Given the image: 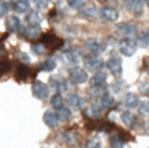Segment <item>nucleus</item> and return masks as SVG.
I'll return each mask as SVG.
<instances>
[{
  "instance_id": "obj_5",
  "label": "nucleus",
  "mask_w": 149,
  "mask_h": 148,
  "mask_svg": "<svg viewBox=\"0 0 149 148\" xmlns=\"http://www.w3.org/2000/svg\"><path fill=\"white\" fill-rule=\"evenodd\" d=\"M107 68L113 76H120L122 73V62L118 56H113L107 60Z\"/></svg>"
},
{
  "instance_id": "obj_29",
  "label": "nucleus",
  "mask_w": 149,
  "mask_h": 148,
  "mask_svg": "<svg viewBox=\"0 0 149 148\" xmlns=\"http://www.w3.org/2000/svg\"><path fill=\"white\" fill-rule=\"evenodd\" d=\"M68 5L71 8H74V9H80L84 5V0H68Z\"/></svg>"
},
{
  "instance_id": "obj_33",
  "label": "nucleus",
  "mask_w": 149,
  "mask_h": 148,
  "mask_svg": "<svg viewBox=\"0 0 149 148\" xmlns=\"http://www.w3.org/2000/svg\"><path fill=\"white\" fill-rule=\"evenodd\" d=\"M47 2L48 0H33V3L36 5V8H39V9H44V8L47 6Z\"/></svg>"
},
{
  "instance_id": "obj_14",
  "label": "nucleus",
  "mask_w": 149,
  "mask_h": 148,
  "mask_svg": "<svg viewBox=\"0 0 149 148\" xmlns=\"http://www.w3.org/2000/svg\"><path fill=\"white\" fill-rule=\"evenodd\" d=\"M14 9H15V12H18V14L29 12L30 11V2L29 0H15Z\"/></svg>"
},
{
  "instance_id": "obj_8",
  "label": "nucleus",
  "mask_w": 149,
  "mask_h": 148,
  "mask_svg": "<svg viewBox=\"0 0 149 148\" xmlns=\"http://www.w3.org/2000/svg\"><path fill=\"white\" fill-rule=\"evenodd\" d=\"M84 47H86V50L89 51L91 55H98L100 51H101V48H102L101 41L96 39V38H89V39L84 42Z\"/></svg>"
},
{
  "instance_id": "obj_2",
  "label": "nucleus",
  "mask_w": 149,
  "mask_h": 148,
  "mask_svg": "<svg viewBox=\"0 0 149 148\" xmlns=\"http://www.w3.org/2000/svg\"><path fill=\"white\" fill-rule=\"evenodd\" d=\"M69 77H71L72 83H77V85H81V83L87 82V73L80 67H72L69 69Z\"/></svg>"
},
{
  "instance_id": "obj_26",
  "label": "nucleus",
  "mask_w": 149,
  "mask_h": 148,
  "mask_svg": "<svg viewBox=\"0 0 149 148\" xmlns=\"http://www.w3.org/2000/svg\"><path fill=\"white\" fill-rule=\"evenodd\" d=\"M100 110H101L100 106L96 107V104H92L91 107H87V109H86V114L89 115L91 118H98V116H100Z\"/></svg>"
},
{
  "instance_id": "obj_36",
  "label": "nucleus",
  "mask_w": 149,
  "mask_h": 148,
  "mask_svg": "<svg viewBox=\"0 0 149 148\" xmlns=\"http://www.w3.org/2000/svg\"><path fill=\"white\" fill-rule=\"evenodd\" d=\"M20 59H21V60H24V62H26V64H27V62H29V60H30V59H29V56H27V55H26V53H24V55H21V56H20Z\"/></svg>"
},
{
  "instance_id": "obj_31",
  "label": "nucleus",
  "mask_w": 149,
  "mask_h": 148,
  "mask_svg": "<svg viewBox=\"0 0 149 148\" xmlns=\"http://www.w3.org/2000/svg\"><path fill=\"white\" fill-rule=\"evenodd\" d=\"M139 109H140V114L142 115H149V103L139 104Z\"/></svg>"
},
{
  "instance_id": "obj_20",
  "label": "nucleus",
  "mask_w": 149,
  "mask_h": 148,
  "mask_svg": "<svg viewBox=\"0 0 149 148\" xmlns=\"http://www.w3.org/2000/svg\"><path fill=\"white\" fill-rule=\"evenodd\" d=\"M56 114L59 116V121H69V118H71V110H69L66 106L59 107Z\"/></svg>"
},
{
  "instance_id": "obj_30",
  "label": "nucleus",
  "mask_w": 149,
  "mask_h": 148,
  "mask_svg": "<svg viewBox=\"0 0 149 148\" xmlns=\"http://www.w3.org/2000/svg\"><path fill=\"white\" fill-rule=\"evenodd\" d=\"M110 144H111L113 148H122V147H124V142H122L118 136H113L111 141H110Z\"/></svg>"
},
{
  "instance_id": "obj_9",
  "label": "nucleus",
  "mask_w": 149,
  "mask_h": 148,
  "mask_svg": "<svg viewBox=\"0 0 149 148\" xmlns=\"http://www.w3.org/2000/svg\"><path fill=\"white\" fill-rule=\"evenodd\" d=\"M113 104H115V98H113L109 92L101 94V97H100V107H101L102 110L111 109V107H113Z\"/></svg>"
},
{
  "instance_id": "obj_28",
  "label": "nucleus",
  "mask_w": 149,
  "mask_h": 148,
  "mask_svg": "<svg viewBox=\"0 0 149 148\" xmlns=\"http://www.w3.org/2000/svg\"><path fill=\"white\" fill-rule=\"evenodd\" d=\"M86 148H101V141H100L98 137H92V139L87 141Z\"/></svg>"
},
{
  "instance_id": "obj_4",
  "label": "nucleus",
  "mask_w": 149,
  "mask_h": 148,
  "mask_svg": "<svg viewBox=\"0 0 149 148\" xmlns=\"http://www.w3.org/2000/svg\"><path fill=\"white\" fill-rule=\"evenodd\" d=\"M101 60L100 58L96 56V55H91V56H87L84 58V68L87 69V71H98V69L101 68Z\"/></svg>"
},
{
  "instance_id": "obj_10",
  "label": "nucleus",
  "mask_w": 149,
  "mask_h": 148,
  "mask_svg": "<svg viewBox=\"0 0 149 148\" xmlns=\"http://www.w3.org/2000/svg\"><path fill=\"white\" fill-rule=\"evenodd\" d=\"M66 101H68L69 106L74 107V109H81L84 106L83 98L80 97V95H77V94H69L68 97H66Z\"/></svg>"
},
{
  "instance_id": "obj_32",
  "label": "nucleus",
  "mask_w": 149,
  "mask_h": 148,
  "mask_svg": "<svg viewBox=\"0 0 149 148\" xmlns=\"http://www.w3.org/2000/svg\"><path fill=\"white\" fill-rule=\"evenodd\" d=\"M32 48H33V51H35V53H38V55H42L44 51H45V47H44L42 44H35Z\"/></svg>"
},
{
  "instance_id": "obj_37",
  "label": "nucleus",
  "mask_w": 149,
  "mask_h": 148,
  "mask_svg": "<svg viewBox=\"0 0 149 148\" xmlns=\"http://www.w3.org/2000/svg\"><path fill=\"white\" fill-rule=\"evenodd\" d=\"M146 71L149 73V60H148V64H146Z\"/></svg>"
},
{
  "instance_id": "obj_6",
  "label": "nucleus",
  "mask_w": 149,
  "mask_h": 148,
  "mask_svg": "<svg viewBox=\"0 0 149 148\" xmlns=\"http://www.w3.org/2000/svg\"><path fill=\"white\" fill-rule=\"evenodd\" d=\"M48 88H47V85H44L42 82H35L33 83V86H32V92H33V95L36 98H39V100H42V98H45L47 95H48Z\"/></svg>"
},
{
  "instance_id": "obj_27",
  "label": "nucleus",
  "mask_w": 149,
  "mask_h": 148,
  "mask_svg": "<svg viewBox=\"0 0 149 148\" xmlns=\"http://www.w3.org/2000/svg\"><path fill=\"white\" fill-rule=\"evenodd\" d=\"M51 106L56 107V109L62 107V106H63V98H62V95H60V94L53 95V97H51Z\"/></svg>"
},
{
  "instance_id": "obj_3",
  "label": "nucleus",
  "mask_w": 149,
  "mask_h": 148,
  "mask_svg": "<svg viewBox=\"0 0 149 148\" xmlns=\"http://www.w3.org/2000/svg\"><path fill=\"white\" fill-rule=\"evenodd\" d=\"M137 32V27L131 23H120L118 26V33L124 38H133Z\"/></svg>"
},
{
  "instance_id": "obj_38",
  "label": "nucleus",
  "mask_w": 149,
  "mask_h": 148,
  "mask_svg": "<svg viewBox=\"0 0 149 148\" xmlns=\"http://www.w3.org/2000/svg\"><path fill=\"white\" fill-rule=\"evenodd\" d=\"M148 8H149V0H148Z\"/></svg>"
},
{
  "instance_id": "obj_13",
  "label": "nucleus",
  "mask_w": 149,
  "mask_h": 148,
  "mask_svg": "<svg viewBox=\"0 0 149 148\" xmlns=\"http://www.w3.org/2000/svg\"><path fill=\"white\" fill-rule=\"evenodd\" d=\"M48 89H53L54 92H66L68 91V83L63 79H60V80H51Z\"/></svg>"
},
{
  "instance_id": "obj_21",
  "label": "nucleus",
  "mask_w": 149,
  "mask_h": 148,
  "mask_svg": "<svg viewBox=\"0 0 149 148\" xmlns=\"http://www.w3.org/2000/svg\"><path fill=\"white\" fill-rule=\"evenodd\" d=\"M41 68L44 69V71H53V69L56 68V60L53 58H48L45 62L41 65Z\"/></svg>"
},
{
  "instance_id": "obj_22",
  "label": "nucleus",
  "mask_w": 149,
  "mask_h": 148,
  "mask_svg": "<svg viewBox=\"0 0 149 148\" xmlns=\"http://www.w3.org/2000/svg\"><path fill=\"white\" fill-rule=\"evenodd\" d=\"M120 119L124 121L125 126H133L134 124V116H133V114H130V112H122Z\"/></svg>"
},
{
  "instance_id": "obj_16",
  "label": "nucleus",
  "mask_w": 149,
  "mask_h": 148,
  "mask_svg": "<svg viewBox=\"0 0 149 148\" xmlns=\"http://www.w3.org/2000/svg\"><path fill=\"white\" fill-rule=\"evenodd\" d=\"M6 26H8V29H9L11 32L20 30V27H21L20 18H18V17H15V15H9V17H8V20H6Z\"/></svg>"
},
{
  "instance_id": "obj_15",
  "label": "nucleus",
  "mask_w": 149,
  "mask_h": 148,
  "mask_svg": "<svg viewBox=\"0 0 149 148\" xmlns=\"http://www.w3.org/2000/svg\"><path fill=\"white\" fill-rule=\"evenodd\" d=\"M127 8L133 14H142V11H143V0H128Z\"/></svg>"
},
{
  "instance_id": "obj_18",
  "label": "nucleus",
  "mask_w": 149,
  "mask_h": 148,
  "mask_svg": "<svg viewBox=\"0 0 149 148\" xmlns=\"http://www.w3.org/2000/svg\"><path fill=\"white\" fill-rule=\"evenodd\" d=\"M106 74L104 73H95V76L92 77V85L96 86V88H100V86H104L106 85Z\"/></svg>"
},
{
  "instance_id": "obj_7",
  "label": "nucleus",
  "mask_w": 149,
  "mask_h": 148,
  "mask_svg": "<svg viewBox=\"0 0 149 148\" xmlns=\"http://www.w3.org/2000/svg\"><path fill=\"white\" fill-rule=\"evenodd\" d=\"M101 17H102V20H106L109 23H113V21L118 20L119 12H118V9H115V8L106 6V8H102V9H101Z\"/></svg>"
},
{
  "instance_id": "obj_19",
  "label": "nucleus",
  "mask_w": 149,
  "mask_h": 148,
  "mask_svg": "<svg viewBox=\"0 0 149 148\" xmlns=\"http://www.w3.org/2000/svg\"><path fill=\"white\" fill-rule=\"evenodd\" d=\"M63 58H65L66 62H69V64H75L77 60L80 59V53H78L77 50H68L66 53L63 55Z\"/></svg>"
},
{
  "instance_id": "obj_24",
  "label": "nucleus",
  "mask_w": 149,
  "mask_h": 148,
  "mask_svg": "<svg viewBox=\"0 0 149 148\" xmlns=\"http://www.w3.org/2000/svg\"><path fill=\"white\" fill-rule=\"evenodd\" d=\"M39 20H41V17H39V14H38L36 11L29 12V15H27V23H29V24L36 26V24L39 23Z\"/></svg>"
},
{
  "instance_id": "obj_17",
  "label": "nucleus",
  "mask_w": 149,
  "mask_h": 148,
  "mask_svg": "<svg viewBox=\"0 0 149 148\" xmlns=\"http://www.w3.org/2000/svg\"><path fill=\"white\" fill-rule=\"evenodd\" d=\"M139 104H140V101H139V97H137L136 94H128L127 97H125V106L128 109L139 107Z\"/></svg>"
},
{
  "instance_id": "obj_25",
  "label": "nucleus",
  "mask_w": 149,
  "mask_h": 148,
  "mask_svg": "<svg viewBox=\"0 0 149 148\" xmlns=\"http://www.w3.org/2000/svg\"><path fill=\"white\" fill-rule=\"evenodd\" d=\"M137 44L139 46H142V47H146L149 44V30L143 32L142 35H139V38H137Z\"/></svg>"
},
{
  "instance_id": "obj_1",
  "label": "nucleus",
  "mask_w": 149,
  "mask_h": 148,
  "mask_svg": "<svg viewBox=\"0 0 149 148\" xmlns=\"http://www.w3.org/2000/svg\"><path fill=\"white\" fill-rule=\"evenodd\" d=\"M136 48H137V42L133 41L131 38H124L120 41V44H119V50H120V53L124 55V56H133L136 53Z\"/></svg>"
},
{
  "instance_id": "obj_35",
  "label": "nucleus",
  "mask_w": 149,
  "mask_h": 148,
  "mask_svg": "<svg viewBox=\"0 0 149 148\" xmlns=\"http://www.w3.org/2000/svg\"><path fill=\"white\" fill-rule=\"evenodd\" d=\"M8 69H9V64H8V62H3V64H0V74L6 73Z\"/></svg>"
},
{
  "instance_id": "obj_23",
  "label": "nucleus",
  "mask_w": 149,
  "mask_h": 148,
  "mask_svg": "<svg viewBox=\"0 0 149 148\" xmlns=\"http://www.w3.org/2000/svg\"><path fill=\"white\" fill-rule=\"evenodd\" d=\"M81 15L83 17H86V18H95V17H96V9H95V8L93 6H86L84 8V9L81 11Z\"/></svg>"
},
{
  "instance_id": "obj_34",
  "label": "nucleus",
  "mask_w": 149,
  "mask_h": 148,
  "mask_svg": "<svg viewBox=\"0 0 149 148\" xmlns=\"http://www.w3.org/2000/svg\"><path fill=\"white\" fill-rule=\"evenodd\" d=\"M6 12H8V5H6L5 2H2V0H0V17L6 15Z\"/></svg>"
},
{
  "instance_id": "obj_11",
  "label": "nucleus",
  "mask_w": 149,
  "mask_h": 148,
  "mask_svg": "<svg viewBox=\"0 0 149 148\" xmlns=\"http://www.w3.org/2000/svg\"><path fill=\"white\" fill-rule=\"evenodd\" d=\"M24 36L26 38H29V39H38L41 36V29H39V26H32L29 24V27H26L24 29Z\"/></svg>"
},
{
  "instance_id": "obj_12",
  "label": "nucleus",
  "mask_w": 149,
  "mask_h": 148,
  "mask_svg": "<svg viewBox=\"0 0 149 148\" xmlns=\"http://www.w3.org/2000/svg\"><path fill=\"white\" fill-rule=\"evenodd\" d=\"M44 123H45L48 127L51 128H54L59 123V116L57 114H54V112H51V110H47L45 114H44Z\"/></svg>"
}]
</instances>
